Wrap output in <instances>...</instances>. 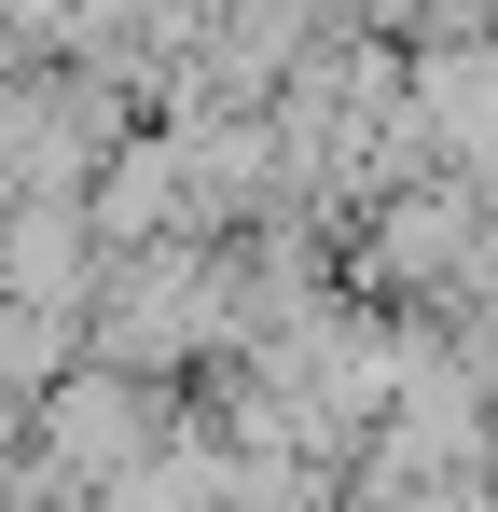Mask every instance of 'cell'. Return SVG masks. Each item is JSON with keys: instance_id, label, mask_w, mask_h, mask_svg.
<instances>
[{"instance_id": "cell-1", "label": "cell", "mask_w": 498, "mask_h": 512, "mask_svg": "<svg viewBox=\"0 0 498 512\" xmlns=\"http://www.w3.org/2000/svg\"><path fill=\"white\" fill-rule=\"evenodd\" d=\"M139 443H153V429L125 416V388H97V374H83L70 402H56V457H70V471H125Z\"/></svg>"}]
</instances>
